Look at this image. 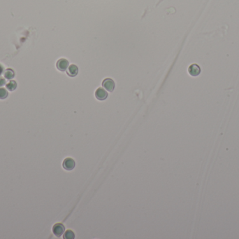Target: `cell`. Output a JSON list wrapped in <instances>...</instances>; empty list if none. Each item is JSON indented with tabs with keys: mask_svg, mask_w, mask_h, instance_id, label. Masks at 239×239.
I'll use <instances>...</instances> for the list:
<instances>
[{
	"mask_svg": "<svg viewBox=\"0 0 239 239\" xmlns=\"http://www.w3.org/2000/svg\"><path fill=\"white\" fill-rule=\"evenodd\" d=\"M64 226L61 223H57L52 226V233H53L54 235L56 236L57 237H60V236L64 234Z\"/></svg>",
	"mask_w": 239,
	"mask_h": 239,
	"instance_id": "6da1fadb",
	"label": "cell"
},
{
	"mask_svg": "<svg viewBox=\"0 0 239 239\" xmlns=\"http://www.w3.org/2000/svg\"><path fill=\"white\" fill-rule=\"evenodd\" d=\"M102 86L108 91L112 92L115 89V82L112 79L106 78L102 82Z\"/></svg>",
	"mask_w": 239,
	"mask_h": 239,
	"instance_id": "7a4b0ae2",
	"label": "cell"
},
{
	"mask_svg": "<svg viewBox=\"0 0 239 239\" xmlns=\"http://www.w3.org/2000/svg\"><path fill=\"white\" fill-rule=\"evenodd\" d=\"M62 166L67 170H71L74 169L75 166V161L71 158H65L63 161Z\"/></svg>",
	"mask_w": 239,
	"mask_h": 239,
	"instance_id": "3957f363",
	"label": "cell"
},
{
	"mask_svg": "<svg viewBox=\"0 0 239 239\" xmlns=\"http://www.w3.org/2000/svg\"><path fill=\"white\" fill-rule=\"evenodd\" d=\"M69 61L65 58H61L57 62L56 66L57 68L60 71L64 72L66 71L67 69L69 67Z\"/></svg>",
	"mask_w": 239,
	"mask_h": 239,
	"instance_id": "277c9868",
	"label": "cell"
},
{
	"mask_svg": "<svg viewBox=\"0 0 239 239\" xmlns=\"http://www.w3.org/2000/svg\"><path fill=\"white\" fill-rule=\"evenodd\" d=\"M95 97H96L97 100L102 101V100H104L107 98L108 93L103 88H99L95 91Z\"/></svg>",
	"mask_w": 239,
	"mask_h": 239,
	"instance_id": "5b68a950",
	"label": "cell"
},
{
	"mask_svg": "<svg viewBox=\"0 0 239 239\" xmlns=\"http://www.w3.org/2000/svg\"><path fill=\"white\" fill-rule=\"evenodd\" d=\"M188 72L191 76L197 77L198 75L200 74L201 68L197 64H192L189 67Z\"/></svg>",
	"mask_w": 239,
	"mask_h": 239,
	"instance_id": "8992f818",
	"label": "cell"
},
{
	"mask_svg": "<svg viewBox=\"0 0 239 239\" xmlns=\"http://www.w3.org/2000/svg\"><path fill=\"white\" fill-rule=\"evenodd\" d=\"M67 73L68 74V76L71 77H74L76 76L79 73V68L76 65H69V67L67 68Z\"/></svg>",
	"mask_w": 239,
	"mask_h": 239,
	"instance_id": "52a82bcc",
	"label": "cell"
},
{
	"mask_svg": "<svg viewBox=\"0 0 239 239\" xmlns=\"http://www.w3.org/2000/svg\"><path fill=\"white\" fill-rule=\"evenodd\" d=\"M63 238L64 239H74L75 238V233L73 231L69 229L65 231Z\"/></svg>",
	"mask_w": 239,
	"mask_h": 239,
	"instance_id": "ba28073f",
	"label": "cell"
},
{
	"mask_svg": "<svg viewBox=\"0 0 239 239\" xmlns=\"http://www.w3.org/2000/svg\"><path fill=\"white\" fill-rule=\"evenodd\" d=\"M4 77L7 79H11L14 77V72L11 69L6 70L4 72Z\"/></svg>",
	"mask_w": 239,
	"mask_h": 239,
	"instance_id": "9c48e42d",
	"label": "cell"
},
{
	"mask_svg": "<svg viewBox=\"0 0 239 239\" xmlns=\"http://www.w3.org/2000/svg\"><path fill=\"white\" fill-rule=\"evenodd\" d=\"M16 87H17V84L15 81L9 82L8 84H6L7 89H9L10 91H13V90H14L15 89H16Z\"/></svg>",
	"mask_w": 239,
	"mask_h": 239,
	"instance_id": "30bf717a",
	"label": "cell"
},
{
	"mask_svg": "<svg viewBox=\"0 0 239 239\" xmlns=\"http://www.w3.org/2000/svg\"><path fill=\"white\" fill-rule=\"evenodd\" d=\"M8 96V92L5 89H0V99H5Z\"/></svg>",
	"mask_w": 239,
	"mask_h": 239,
	"instance_id": "8fae6325",
	"label": "cell"
},
{
	"mask_svg": "<svg viewBox=\"0 0 239 239\" xmlns=\"http://www.w3.org/2000/svg\"><path fill=\"white\" fill-rule=\"evenodd\" d=\"M5 83H6V82H5V79H3V78L0 77V86H4L5 84Z\"/></svg>",
	"mask_w": 239,
	"mask_h": 239,
	"instance_id": "7c38bea8",
	"label": "cell"
},
{
	"mask_svg": "<svg viewBox=\"0 0 239 239\" xmlns=\"http://www.w3.org/2000/svg\"><path fill=\"white\" fill-rule=\"evenodd\" d=\"M2 72H3V67H2L1 65H0V75L2 74Z\"/></svg>",
	"mask_w": 239,
	"mask_h": 239,
	"instance_id": "4fadbf2b",
	"label": "cell"
}]
</instances>
